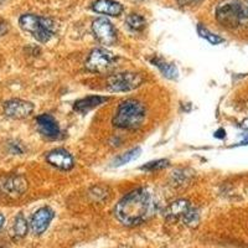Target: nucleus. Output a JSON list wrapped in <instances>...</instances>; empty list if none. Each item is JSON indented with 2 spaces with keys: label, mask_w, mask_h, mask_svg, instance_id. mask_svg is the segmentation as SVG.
Returning a JSON list of instances; mask_svg holds the SVG:
<instances>
[{
  "label": "nucleus",
  "mask_w": 248,
  "mask_h": 248,
  "mask_svg": "<svg viewBox=\"0 0 248 248\" xmlns=\"http://www.w3.org/2000/svg\"><path fill=\"white\" fill-rule=\"evenodd\" d=\"M153 210L152 194L147 189H137L117 203L114 214L124 225H138L147 220Z\"/></svg>",
  "instance_id": "obj_1"
},
{
  "label": "nucleus",
  "mask_w": 248,
  "mask_h": 248,
  "mask_svg": "<svg viewBox=\"0 0 248 248\" xmlns=\"http://www.w3.org/2000/svg\"><path fill=\"white\" fill-rule=\"evenodd\" d=\"M215 15L225 28H237L248 20V0H223L216 6Z\"/></svg>",
  "instance_id": "obj_2"
},
{
  "label": "nucleus",
  "mask_w": 248,
  "mask_h": 248,
  "mask_svg": "<svg viewBox=\"0 0 248 248\" xmlns=\"http://www.w3.org/2000/svg\"><path fill=\"white\" fill-rule=\"evenodd\" d=\"M145 114L147 110L143 103L136 99H127L119 106L113 124L121 129H137L145 119Z\"/></svg>",
  "instance_id": "obj_3"
},
{
  "label": "nucleus",
  "mask_w": 248,
  "mask_h": 248,
  "mask_svg": "<svg viewBox=\"0 0 248 248\" xmlns=\"http://www.w3.org/2000/svg\"><path fill=\"white\" fill-rule=\"evenodd\" d=\"M20 28L32 35L39 43H47L55 34V24L48 17L35 14H24L19 19Z\"/></svg>",
  "instance_id": "obj_4"
},
{
  "label": "nucleus",
  "mask_w": 248,
  "mask_h": 248,
  "mask_svg": "<svg viewBox=\"0 0 248 248\" xmlns=\"http://www.w3.org/2000/svg\"><path fill=\"white\" fill-rule=\"evenodd\" d=\"M144 78L138 74L133 72H123V74L113 75L108 78V90L110 92H128L136 90L143 83Z\"/></svg>",
  "instance_id": "obj_5"
},
{
  "label": "nucleus",
  "mask_w": 248,
  "mask_h": 248,
  "mask_svg": "<svg viewBox=\"0 0 248 248\" xmlns=\"http://www.w3.org/2000/svg\"><path fill=\"white\" fill-rule=\"evenodd\" d=\"M116 61V56L106 48H94L86 61V68L91 72H105Z\"/></svg>",
  "instance_id": "obj_6"
},
{
  "label": "nucleus",
  "mask_w": 248,
  "mask_h": 248,
  "mask_svg": "<svg viewBox=\"0 0 248 248\" xmlns=\"http://www.w3.org/2000/svg\"><path fill=\"white\" fill-rule=\"evenodd\" d=\"M92 31L94 37L102 45L110 46L117 41V30L113 24L106 17H98L92 23Z\"/></svg>",
  "instance_id": "obj_7"
},
{
  "label": "nucleus",
  "mask_w": 248,
  "mask_h": 248,
  "mask_svg": "<svg viewBox=\"0 0 248 248\" xmlns=\"http://www.w3.org/2000/svg\"><path fill=\"white\" fill-rule=\"evenodd\" d=\"M34 112V105L23 99H10L4 105L5 116L13 119H24Z\"/></svg>",
  "instance_id": "obj_8"
},
{
  "label": "nucleus",
  "mask_w": 248,
  "mask_h": 248,
  "mask_svg": "<svg viewBox=\"0 0 248 248\" xmlns=\"http://www.w3.org/2000/svg\"><path fill=\"white\" fill-rule=\"evenodd\" d=\"M55 212L50 207H41L31 217L30 227L32 233L41 234L47 230L51 221L54 220Z\"/></svg>",
  "instance_id": "obj_9"
},
{
  "label": "nucleus",
  "mask_w": 248,
  "mask_h": 248,
  "mask_svg": "<svg viewBox=\"0 0 248 248\" xmlns=\"http://www.w3.org/2000/svg\"><path fill=\"white\" fill-rule=\"evenodd\" d=\"M46 161L60 170H71L75 165L74 156L66 149L51 150L46 155Z\"/></svg>",
  "instance_id": "obj_10"
},
{
  "label": "nucleus",
  "mask_w": 248,
  "mask_h": 248,
  "mask_svg": "<svg viewBox=\"0 0 248 248\" xmlns=\"http://www.w3.org/2000/svg\"><path fill=\"white\" fill-rule=\"evenodd\" d=\"M37 127H39L40 133L44 137L50 139L59 138L60 136V125L56 119L51 114H41L36 118Z\"/></svg>",
  "instance_id": "obj_11"
},
{
  "label": "nucleus",
  "mask_w": 248,
  "mask_h": 248,
  "mask_svg": "<svg viewBox=\"0 0 248 248\" xmlns=\"http://www.w3.org/2000/svg\"><path fill=\"white\" fill-rule=\"evenodd\" d=\"M91 8L94 13L109 16H119L124 10V6L116 0H96Z\"/></svg>",
  "instance_id": "obj_12"
},
{
  "label": "nucleus",
  "mask_w": 248,
  "mask_h": 248,
  "mask_svg": "<svg viewBox=\"0 0 248 248\" xmlns=\"http://www.w3.org/2000/svg\"><path fill=\"white\" fill-rule=\"evenodd\" d=\"M108 97H103V96H88L85 97V98L78 99V101L75 102L74 105V109L76 112L82 113V114H85V113H88L90 110L94 109V108L99 107L101 105H103L105 102L108 101Z\"/></svg>",
  "instance_id": "obj_13"
},
{
  "label": "nucleus",
  "mask_w": 248,
  "mask_h": 248,
  "mask_svg": "<svg viewBox=\"0 0 248 248\" xmlns=\"http://www.w3.org/2000/svg\"><path fill=\"white\" fill-rule=\"evenodd\" d=\"M191 209V205L187 200H176L168 206L165 216L169 220H176V218H183L184 215Z\"/></svg>",
  "instance_id": "obj_14"
},
{
  "label": "nucleus",
  "mask_w": 248,
  "mask_h": 248,
  "mask_svg": "<svg viewBox=\"0 0 248 248\" xmlns=\"http://www.w3.org/2000/svg\"><path fill=\"white\" fill-rule=\"evenodd\" d=\"M28 189V181L23 176H10L4 184V190L10 195H21Z\"/></svg>",
  "instance_id": "obj_15"
},
{
  "label": "nucleus",
  "mask_w": 248,
  "mask_h": 248,
  "mask_svg": "<svg viewBox=\"0 0 248 248\" xmlns=\"http://www.w3.org/2000/svg\"><path fill=\"white\" fill-rule=\"evenodd\" d=\"M150 62L160 70V72L163 74L164 77H167V78L169 79L178 78V68L175 67V65H172V63H168L167 61H164L160 57H154V59L150 60Z\"/></svg>",
  "instance_id": "obj_16"
},
{
  "label": "nucleus",
  "mask_w": 248,
  "mask_h": 248,
  "mask_svg": "<svg viewBox=\"0 0 248 248\" xmlns=\"http://www.w3.org/2000/svg\"><path fill=\"white\" fill-rule=\"evenodd\" d=\"M125 24L129 28V30L134 31V32H139V31H143L145 29V26H147V20H145V17L139 14H130L125 19Z\"/></svg>",
  "instance_id": "obj_17"
},
{
  "label": "nucleus",
  "mask_w": 248,
  "mask_h": 248,
  "mask_svg": "<svg viewBox=\"0 0 248 248\" xmlns=\"http://www.w3.org/2000/svg\"><path fill=\"white\" fill-rule=\"evenodd\" d=\"M140 153H141L140 148H134V149L132 150H128V152L123 153V154H121L119 156H117V158L113 160L112 167H122V165H124V164L130 163L132 160L138 158L139 155H140Z\"/></svg>",
  "instance_id": "obj_18"
},
{
  "label": "nucleus",
  "mask_w": 248,
  "mask_h": 248,
  "mask_svg": "<svg viewBox=\"0 0 248 248\" xmlns=\"http://www.w3.org/2000/svg\"><path fill=\"white\" fill-rule=\"evenodd\" d=\"M198 34L200 35L202 39L207 40V41H209L210 44H212V45H218V44H222L223 41H225L222 37L214 34V32H211V31H210L207 28H205L202 24H199L198 25Z\"/></svg>",
  "instance_id": "obj_19"
},
{
  "label": "nucleus",
  "mask_w": 248,
  "mask_h": 248,
  "mask_svg": "<svg viewBox=\"0 0 248 248\" xmlns=\"http://www.w3.org/2000/svg\"><path fill=\"white\" fill-rule=\"evenodd\" d=\"M14 234L19 238L21 237H25L26 233H28V221L26 218L24 217L23 214H19L16 217H15V221H14Z\"/></svg>",
  "instance_id": "obj_20"
},
{
  "label": "nucleus",
  "mask_w": 248,
  "mask_h": 248,
  "mask_svg": "<svg viewBox=\"0 0 248 248\" xmlns=\"http://www.w3.org/2000/svg\"><path fill=\"white\" fill-rule=\"evenodd\" d=\"M169 165V160H165V159H159V160L149 161L145 165L140 168L141 170H145V171H154V170H160L167 168Z\"/></svg>",
  "instance_id": "obj_21"
},
{
  "label": "nucleus",
  "mask_w": 248,
  "mask_h": 248,
  "mask_svg": "<svg viewBox=\"0 0 248 248\" xmlns=\"http://www.w3.org/2000/svg\"><path fill=\"white\" fill-rule=\"evenodd\" d=\"M183 221L185 225L194 227V226H196L199 223V212L191 207V209L183 216Z\"/></svg>",
  "instance_id": "obj_22"
},
{
  "label": "nucleus",
  "mask_w": 248,
  "mask_h": 248,
  "mask_svg": "<svg viewBox=\"0 0 248 248\" xmlns=\"http://www.w3.org/2000/svg\"><path fill=\"white\" fill-rule=\"evenodd\" d=\"M178 1L181 6H189V5H194V4L200 3V1H202V0H178Z\"/></svg>",
  "instance_id": "obj_23"
},
{
  "label": "nucleus",
  "mask_w": 248,
  "mask_h": 248,
  "mask_svg": "<svg viewBox=\"0 0 248 248\" xmlns=\"http://www.w3.org/2000/svg\"><path fill=\"white\" fill-rule=\"evenodd\" d=\"M8 32V24L0 23V36H3Z\"/></svg>",
  "instance_id": "obj_24"
},
{
  "label": "nucleus",
  "mask_w": 248,
  "mask_h": 248,
  "mask_svg": "<svg viewBox=\"0 0 248 248\" xmlns=\"http://www.w3.org/2000/svg\"><path fill=\"white\" fill-rule=\"evenodd\" d=\"M240 127L242 128V129H246V130H248V118H247V119H245V121H242V122H241Z\"/></svg>",
  "instance_id": "obj_25"
},
{
  "label": "nucleus",
  "mask_w": 248,
  "mask_h": 248,
  "mask_svg": "<svg viewBox=\"0 0 248 248\" xmlns=\"http://www.w3.org/2000/svg\"><path fill=\"white\" fill-rule=\"evenodd\" d=\"M4 222H5V217H4L3 215L0 214V229H1V227H3V226H4Z\"/></svg>",
  "instance_id": "obj_26"
}]
</instances>
